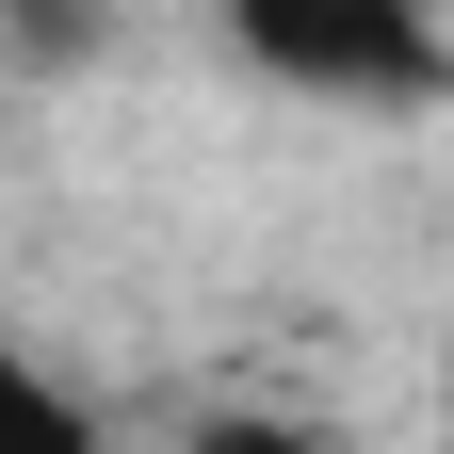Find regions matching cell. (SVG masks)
<instances>
[{
    "label": "cell",
    "mask_w": 454,
    "mask_h": 454,
    "mask_svg": "<svg viewBox=\"0 0 454 454\" xmlns=\"http://www.w3.org/2000/svg\"><path fill=\"white\" fill-rule=\"evenodd\" d=\"M227 33L293 98H357V114L438 98V0H227Z\"/></svg>",
    "instance_id": "6da1fadb"
},
{
    "label": "cell",
    "mask_w": 454,
    "mask_h": 454,
    "mask_svg": "<svg viewBox=\"0 0 454 454\" xmlns=\"http://www.w3.org/2000/svg\"><path fill=\"white\" fill-rule=\"evenodd\" d=\"M0 17H17V49H33V66H98V0H0Z\"/></svg>",
    "instance_id": "7a4b0ae2"
},
{
    "label": "cell",
    "mask_w": 454,
    "mask_h": 454,
    "mask_svg": "<svg viewBox=\"0 0 454 454\" xmlns=\"http://www.w3.org/2000/svg\"><path fill=\"white\" fill-rule=\"evenodd\" d=\"M0 438H82V406H66V373H33L17 340H0Z\"/></svg>",
    "instance_id": "3957f363"
}]
</instances>
